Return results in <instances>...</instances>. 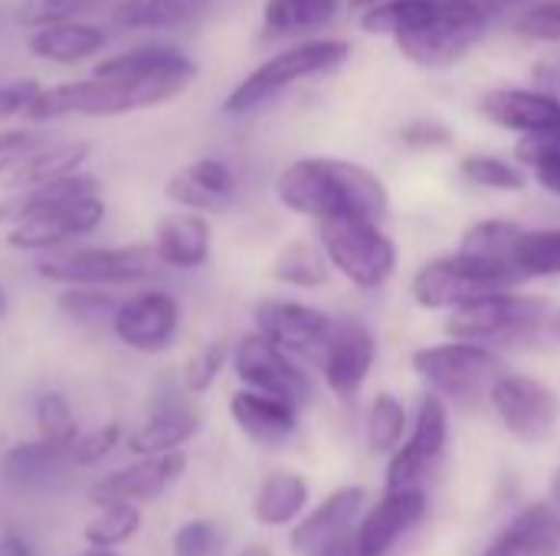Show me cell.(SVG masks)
<instances>
[{
    "instance_id": "obj_1",
    "label": "cell",
    "mask_w": 560,
    "mask_h": 556,
    "mask_svg": "<svg viewBox=\"0 0 560 556\" xmlns=\"http://www.w3.org/2000/svg\"><path fill=\"white\" fill-rule=\"evenodd\" d=\"M489 16L472 0H381L361 13V29L390 36L397 49L427 69L459 62L486 33Z\"/></svg>"
},
{
    "instance_id": "obj_2",
    "label": "cell",
    "mask_w": 560,
    "mask_h": 556,
    "mask_svg": "<svg viewBox=\"0 0 560 556\" xmlns=\"http://www.w3.org/2000/svg\"><path fill=\"white\" fill-rule=\"evenodd\" d=\"M276 197L285 210L315 223L338 216H368L381 223L390 213V193L384 180L364 164L341 157L292 161L276 177Z\"/></svg>"
},
{
    "instance_id": "obj_3",
    "label": "cell",
    "mask_w": 560,
    "mask_h": 556,
    "mask_svg": "<svg viewBox=\"0 0 560 556\" xmlns=\"http://www.w3.org/2000/svg\"><path fill=\"white\" fill-rule=\"evenodd\" d=\"M197 72L161 75V79H75L59 85H43L33 108L23 115L33 125H46L56 118L82 115V118H115L154 105H167L194 85Z\"/></svg>"
},
{
    "instance_id": "obj_4",
    "label": "cell",
    "mask_w": 560,
    "mask_h": 556,
    "mask_svg": "<svg viewBox=\"0 0 560 556\" xmlns=\"http://www.w3.org/2000/svg\"><path fill=\"white\" fill-rule=\"evenodd\" d=\"M348 59H351V43H345V39H305V43H295V46L276 52L272 59H266L262 66H256L223 98V111L226 115H253L262 105H269L272 98H279L285 88H292L295 82L328 75V72L341 69Z\"/></svg>"
},
{
    "instance_id": "obj_5",
    "label": "cell",
    "mask_w": 560,
    "mask_h": 556,
    "mask_svg": "<svg viewBox=\"0 0 560 556\" xmlns=\"http://www.w3.org/2000/svg\"><path fill=\"white\" fill-rule=\"evenodd\" d=\"M158 269L151 242L131 246H75L36 262V275L62 288H121L151 279Z\"/></svg>"
},
{
    "instance_id": "obj_6",
    "label": "cell",
    "mask_w": 560,
    "mask_h": 556,
    "mask_svg": "<svg viewBox=\"0 0 560 556\" xmlns=\"http://www.w3.org/2000/svg\"><path fill=\"white\" fill-rule=\"evenodd\" d=\"M322 226V249L335 272H341L351 285L374 292L390 282L397 269V246L381 229L377 220L368 216H338Z\"/></svg>"
},
{
    "instance_id": "obj_7",
    "label": "cell",
    "mask_w": 560,
    "mask_h": 556,
    "mask_svg": "<svg viewBox=\"0 0 560 556\" xmlns=\"http://www.w3.org/2000/svg\"><path fill=\"white\" fill-rule=\"evenodd\" d=\"M410 360H413V370L420 374V380L430 387V393H436L450 403H463V406L489 397L495 377L505 374V364L492 347L466 344V341L420 347V351H413Z\"/></svg>"
},
{
    "instance_id": "obj_8",
    "label": "cell",
    "mask_w": 560,
    "mask_h": 556,
    "mask_svg": "<svg viewBox=\"0 0 560 556\" xmlns=\"http://www.w3.org/2000/svg\"><path fill=\"white\" fill-rule=\"evenodd\" d=\"M505 292H515L509 279L459 252L430 259L427 265H420V272L410 282V295L423 311H450V315Z\"/></svg>"
},
{
    "instance_id": "obj_9",
    "label": "cell",
    "mask_w": 560,
    "mask_h": 556,
    "mask_svg": "<svg viewBox=\"0 0 560 556\" xmlns=\"http://www.w3.org/2000/svg\"><path fill=\"white\" fill-rule=\"evenodd\" d=\"M551 305L538 295H492L469 308H459L446 321V334L466 344H499V341H522L532 331L548 328Z\"/></svg>"
},
{
    "instance_id": "obj_10",
    "label": "cell",
    "mask_w": 560,
    "mask_h": 556,
    "mask_svg": "<svg viewBox=\"0 0 560 556\" xmlns=\"http://www.w3.org/2000/svg\"><path fill=\"white\" fill-rule=\"evenodd\" d=\"M489 403L505 433L525 446L548 442L560 426V393L528 374H499L489 390Z\"/></svg>"
},
{
    "instance_id": "obj_11",
    "label": "cell",
    "mask_w": 560,
    "mask_h": 556,
    "mask_svg": "<svg viewBox=\"0 0 560 556\" xmlns=\"http://www.w3.org/2000/svg\"><path fill=\"white\" fill-rule=\"evenodd\" d=\"M236 380L243 383V390H256L266 397H276L295 410L312 403V380L302 370V364L295 357H289L282 347H276L269 338H262L259 331L243 334L233 344V360H230Z\"/></svg>"
},
{
    "instance_id": "obj_12",
    "label": "cell",
    "mask_w": 560,
    "mask_h": 556,
    "mask_svg": "<svg viewBox=\"0 0 560 556\" xmlns=\"http://www.w3.org/2000/svg\"><path fill=\"white\" fill-rule=\"evenodd\" d=\"M446 442H450V406L443 397L427 393L417 406L404 446L387 462L384 492H410V488L423 492V482L436 472V465L446 456Z\"/></svg>"
},
{
    "instance_id": "obj_13",
    "label": "cell",
    "mask_w": 560,
    "mask_h": 556,
    "mask_svg": "<svg viewBox=\"0 0 560 556\" xmlns=\"http://www.w3.org/2000/svg\"><path fill=\"white\" fill-rule=\"evenodd\" d=\"M253 318H256V331L262 338H269L289 357L308 360L318 367H322L328 344L335 338V328H338V321L331 315H325L322 308H312V305L292 301V298H266L256 305Z\"/></svg>"
},
{
    "instance_id": "obj_14",
    "label": "cell",
    "mask_w": 560,
    "mask_h": 556,
    "mask_svg": "<svg viewBox=\"0 0 560 556\" xmlns=\"http://www.w3.org/2000/svg\"><path fill=\"white\" fill-rule=\"evenodd\" d=\"M180 324H184L180 301L164 288H144L131 298H121L112 318V334L128 351L164 354L174 347Z\"/></svg>"
},
{
    "instance_id": "obj_15",
    "label": "cell",
    "mask_w": 560,
    "mask_h": 556,
    "mask_svg": "<svg viewBox=\"0 0 560 556\" xmlns=\"http://www.w3.org/2000/svg\"><path fill=\"white\" fill-rule=\"evenodd\" d=\"M184 472H187V456L184 452L135 459L125 469H115L108 475H98L89 485V501L95 508L158 501L161 495H167V488H174L180 482Z\"/></svg>"
},
{
    "instance_id": "obj_16",
    "label": "cell",
    "mask_w": 560,
    "mask_h": 556,
    "mask_svg": "<svg viewBox=\"0 0 560 556\" xmlns=\"http://www.w3.org/2000/svg\"><path fill=\"white\" fill-rule=\"evenodd\" d=\"M105 220V200L98 193L82 197L69 206H59L52 213L30 216L7 229V246L16 252H59L72 239L92 236Z\"/></svg>"
},
{
    "instance_id": "obj_17",
    "label": "cell",
    "mask_w": 560,
    "mask_h": 556,
    "mask_svg": "<svg viewBox=\"0 0 560 556\" xmlns=\"http://www.w3.org/2000/svg\"><path fill=\"white\" fill-rule=\"evenodd\" d=\"M427 492H384V498L364 511L361 524L354 528V551L358 556H387L423 518H427Z\"/></svg>"
},
{
    "instance_id": "obj_18",
    "label": "cell",
    "mask_w": 560,
    "mask_h": 556,
    "mask_svg": "<svg viewBox=\"0 0 560 556\" xmlns=\"http://www.w3.org/2000/svg\"><path fill=\"white\" fill-rule=\"evenodd\" d=\"M368 492L364 488H338L315 511H308L289 534V544L299 556H322L335 541L354 534L364 518Z\"/></svg>"
},
{
    "instance_id": "obj_19",
    "label": "cell",
    "mask_w": 560,
    "mask_h": 556,
    "mask_svg": "<svg viewBox=\"0 0 560 556\" xmlns=\"http://www.w3.org/2000/svg\"><path fill=\"white\" fill-rule=\"evenodd\" d=\"M377 360V338L361 321H338L328 354L322 360L325 387L338 400H354Z\"/></svg>"
},
{
    "instance_id": "obj_20",
    "label": "cell",
    "mask_w": 560,
    "mask_h": 556,
    "mask_svg": "<svg viewBox=\"0 0 560 556\" xmlns=\"http://www.w3.org/2000/svg\"><path fill=\"white\" fill-rule=\"evenodd\" d=\"M240 190L236 170L220 157H197L174 170L164 184V197L187 213H220L233 203Z\"/></svg>"
},
{
    "instance_id": "obj_21",
    "label": "cell",
    "mask_w": 560,
    "mask_h": 556,
    "mask_svg": "<svg viewBox=\"0 0 560 556\" xmlns=\"http://www.w3.org/2000/svg\"><path fill=\"white\" fill-rule=\"evenodd\" d=\"M151 249L158 265L177 269V272H194L203 269L213 256V226L203 213H164L154 223Z\"/></svg>"
},
{
    "instance_id": "obj_22",
    "label": "cell",
    "mask_w": 560,
    "mask_h": 556,
    "mask_svg": "<svg viewBox=\"0 0 560 556\" xmlns=\"http://www.w3.org/2000/svg\"><path fill=\"white\" fill-rule=\"evenodd\" d=\"M479 111L492 125L525 138L560 131V98L538 88H492L482 95Z\"/></svg>"
},
{
    "instance_id": "obj_23",
    "label": "cell",
    "mask_w": 560,
    "mask_h": 556,
    "mask_svg": "<svg viewBox=\"0 0 560 556\" xmlns=\"http://www.w3.org/2000/svg\"><path fill=\"white\" fill-rule=\"evenodd\" d=\"M200 433V413L187 406L184 400H161L148 413V419L125 436V446L135 459L167 456L180 452L187 442H194Z\"/></svg>"
},
{
    "instance_id": "obj_24",
    "label": "cell",
    "mask_w": 560,
    "mask_h": 556,
    "mask_svg": "<svg viewBox=\"0 0 560 556\" xmlns=\"http://www.w3.org/2000/svg\"><path fill=\"white\" fill-rule=\"evenodd\" d=\"M72 465L69 449L49 446L43 439L13 442L0 459V482L16 495H33L59 482Z\"/></svg>"
},
{
    "instance_id": "obj_25",
    "label": "cell",
    "mask_w": 560,
    "mask_h": 556,
    "mask_svg": "<svg viewBox=\"0 0 560 556\" xmlns=\"http://www.w3.org/2000/svg\"><path fill=\"white\" fill-rule=\"evenodd\" d=\"M230 416L236 429L262 449H279L299 433V410L256 390H236L230 397Z\"/></svg>"
},
{
    "instance_id": "obj_26",
    "label": "cell",
    "mask_w": 560,
    "mask_h": 556,
    "mask_svg": "<svg viewBox=\"0 0 560 556\" xmlns=\"http://www.w3.org/2000/svg\"><path fill=\"white\" fill-rule=\"evenodd\" d=\"M482 556H560V514L551 501L522 508Z\"/></svg>"
},
{
    "instance_id": "obj_27",
    "label": "cell",
    "mask_w": 560,
    "mask_h": 556,
    "mask_svg": "<svg viewBox=\"0 0 560 556\" xmlns=\"http://www.w3.org/2000/svg\"><path fill=\"white\" fill-rule=\"evenodd\" d=\"M108 46V33L98 23H85V20H66L46 29L30 33L26 49L30 56L43 59V62H56V66H75L85 59L102 56V49Z\"/></svg>"
},
{
    "instance_id": "obj_28",
    "label": "cell",
    "mask_w": 560,
    "mask_h": 556,
    "mask_svg": "<svg viewBox=\"0 0 560 556\" xmlns=\"http://www.w3.org/2000/svg\"><path fill=\"white\" fill-rule=\"evenodd\" d=\"M180 72H197V62L180 46L141 43V46H131V49L98 59L92 75H98V79H161V75H180Z\"/></svg>"
},
{
    "instance_id": "obj_29",
    "label": "cell",
    "mask_w": 560,
    "mask_h": 556,
    "mask_svg": "<svg viewBox=\"0 0 560 556\" xmlns=\"http://www.w3.org/2000/svg\"><path fill=\"white\" fill-rule=\"evenodd\" d=\"M89 157H92V144L89 141L43 144V147H36L26 161H20L10 170L7 187H10V193H23V190H36V187L66 180L72 174H82Z\"/></svg>"
},
{
    "instance_id": "obj_30",
    "label": "cell",
    "mask_w": 560,
    "mask_h": 556,
    "mask_svg": "<svg viewBox=\"0 0 560 556\" xmlns=\"http://www.w3.org/2000/svg\"><path fill=\"white\" fill-rule=\"evenodd\" d=\"M522 233H525V226H518L512 220H482L466 229V236L459 242V256L499 272L502 279H509L518 288L522 279L515 272V246H518Z\"/></svg>"
},
{
    "instance_id": "obj_31",
    "label": "cell",
    "mask_w": 560,
    "mask_h": 556,
    "mask_svg": "<svg viewBox=\"0 0 560 556\" xmlns=\"http://www.w3.org/2000/svg\"><path fill=\"white\" fill-rule=\"evenodd\" d=\"M308 501H312V488H308L305 475L272 472V475H266V482L259 485V492L253 498V518H256V524H262L269 531L292 528L302 521Z\"/></svg>"
},
{
    "instance_id": "obj_32",
    "label": "cell",
    "mask_w": 560,
    "mask_h": 556,
    "mask_svg": "<svg viewBox=\"0 0 560 556\" xmlns=\"http://www.w3.org/2000/svg\"><path fill=\"white\" fill-rule=\"evenodd\" d=\"M98 193V180L92 174H72L66 180H56V184H46V187H36V190H23V193H10L7 200H0V223L3 226H16L30 216H39V213H52L59 206H69L82 197H92Z\"/></svg>"
},
{
    "instance_id": "obj_33",
    "label": "cell",
    "mask_w": 560,
    "mask_h": 556,
    "mask_svg": "<svg viewBox=\"0 0 560 556\" xmlns=\"http://www.w3.org/2000/svg\"><path fill=\"white\" fill-rule=\"evenodd\" d=\"M213 0H118L112 10V23L118 29L144 33V29H174L200 20Z\"/></svg>"
},
{
    "instance_id": "obj_34",
    "label": "cell",
    "mask_w": 560,
    "mask_h": 556,
    "mask_svg": "<svg viewBox=\"0 0 560 556\" xmlns=\"http://www.w3.org/2000/svg\"><path fill=\"white\" fill-rule=\"evenodd\" d=\"M338 0H266L262 29L269 36H299L335 20Z\"/></svg>"
},
{
    "instance_id": "obj_35",
    "label": "cell",
    "mask_w": 560,
    "mask_h": 556,
    "mask_svg": "<svg viewBox=\"0 0 560 556\" xmlns=\"http://www.w3.org/2000/svg\"><path fill=\"white\" fill-rule=\"evenodd\" d=\"M410 413L407 406L394 397V393H377L371 410H368V423H364V436H368V449L374 456H394L407 433H410Z\"/></svg>"
},
{
    "instance_id": "obj_36",
    "label": "cell",
    "mask_w": 560,
    "mask_h": 556,
    "mask_svg": "<svg viewBox=\"0 0 560 556\" xmlns=\"http://www.w3.org/2000/svg\"><path fill=\"white\" fill-rule=\"evenodd\" d=\"M331 262L322 246L312 242H289L272 259V279L292 288H322L328 282Z\"/></svg>"
},
{
    "instance_id": "obj_37",
    "label": "cell",
    "mask_w": 560,
    "mask_h": 556,
    "mask_svg": "<svg viewBox=\"0 0 560 556\" xmlns=\"http://www.w3.org/2000/svg\"><path fill=\"white\" fill-rule=\"evenodd\" d=\"M121 298L108 288H62L56 308L75 328H112Z\"/></svg>"
},
{
    "instance_id": "obj_38",
    "label": "cell",
    "mask_w": 560,
    "mask_h": 556,
    "mask_svg": "<svg viewBox=\"0 0 560 556\" xmlns=\"http://www.w3.org/2000/svg\"><path fill=\"white\" fill-rule=\"evenodd\" d=\"M515 272L522 282L560 275V229H525L515 246Z\"/></svg>"
},
{
    "instance_id": "obj_39",
    "label": "cell",
    "mask_w": 560,
    "mask_h": 556,
    "mask_svg": "<svg viewBox=\"0 0 560 556\" xmlns=\"http://www.w3.org/2000/svg\"><path fill=\"white\" fill-rule=\"evenodd\" d=\"M138 531H141V508L138 505H108V508H98V514L85 524L82 537L89 547L118 551L121 544L135 541Z\"/></svg>"
},
{
    "instance_id": "obj_40",
    "label": "cell",
    "mask_w": 560,
    "mask_h": 556,
    "mask_svg": "<svg viewBox=\"0 0 560 556\" xmlns=\"http://www.w3.org/2000/svg\"><path fill=\"white\" fill-rule=\"evenodd\" d=\"M33 419H36V439L59 446V449H72L79 433V419L69 406V400L59 390H46L39 393L36 406H33Z\"/></svg>"
},
{
    "instance_id": "obj_41",
    "label": "cell",
    "mask_w": 560,
    "mask_h": 556,
    "mask_svg": "<svg viewBox=\"0 0 560 556\" xmlns=\"http://www.w3.org/2000/svg\"><path fill=\"white\" fill-rule=\"evenodd\" d=\"M459 170L469 184L486 187V190H499V193H522L528 187V174L495 154H466L459 161Z\"/></svg>"
},
{
    "instance_id": "obj_42",
    "label": "cell",
    "mask_w": 560,
    "mask_h": 556,
    "mask_svg": "<svg viewBox=\"0 0 560 556\" xmlns=\"http://www.w3.org/2000/svg\"><path fill=\"white\" fill-rule=\"evenodd\" d=\"M230 360H233V344H230L226 338H217V341L203 344V347L184 364V370H180V387H184V393H190V397L207 393V390L220 380V374L226 370Z\"/></svg>"
},
{
    "instance_id": "obj_43",
    "label": "cell",
    "mask_w": 560,
    "mask_h": 556,
    "mask_svg": "<svg viewBox=\"0 0 560 556\" xmlns=\"http://www.w3.org/2000/svg\"><path fill=\"white\" fill-rule=\"evenodd\" d=\"M515 154L528 170H535L541 187H548L551 193L560 197V131L522 138Z\"/></svg>"
},
{
    "instance_id": "obj_44",
    "label": "cell",
    "mask_w": 560,
    "mask_h": 556,
    "mask_svg": "<svg viewBox=\"0 0 560 556\" xmlns=\"http://www.w3.org/2000/svg\"><path fill=\"white\" fill-rule=\"evenodd\" d=\"M121 442H125V429H121L118 423L95 426V429L82 433V436L75 439V446L69 449L72 465H75V469H95V465H102Z\"/></svg>"
},
{
    "instance_id": "obj_45",
    "label": "cell",
    "mask_w": 560,
    "mask_h": 556,
    "mask_svg": "<svg viewBox=\"0 0 560 556\" xmlns=\"http://www.w3.org/2000/svg\"><path fill=\"white\" fill-rule=\"evenodd\" d=\"M220 547H223V534L207 518L184 521L171 537V554L174 556H217Z\"/></svg>"
},
{
    "instance_id": "obj_46",
    "label": "cell",
    "mask_w": 560,
    "mask_h": 556,
    "mask_svg": "<svg viewBox=\"0 0 560 556\" xmlns=\"http://www.w3.org/2000/svg\"><path fill=\"white\" fill-rule=\"evenodd\" d=\"M515 36L525 43H560V0H535L515 20Z\"/></svg>"
},
{
    "instance_id": "obj_47",
    "label": "cell",
    "mask_w": 560,
    "mask_h": 556,
    "mask_svg": "<svg viewBox=\"0 0 560 556\" xmlns=\"http://www.w3.org/2000/svg\"><path fill=\"white\" fill-rule=\"evenodd\" d=\"M85 3L89 0H20L16 10H13V20L36 33V29L72 20Z\"/></svg>"
},
{
    "instance_id": "obj_48",
    "label": "cell",
    "mask_w": 560,
    "mask_h": 556,
    "mask_svg": "<svg viewBox=\"0 0 560 556\" xmlns=\"http://www.w3.org/2000/svg\"><path fill=\"white\" fill-rule=\"evenodd\" d=\"M43 85L36 79H10L0 82V121L3 118H23L33 102L39 98Z\"/></svg>"
},
{
    "instance_id": "obj_49",
    "label": "cell",
    "mask_w": 560,
    "mask_h": 556,
    "mask_svg": "<svg viewBox=\"0 0 560 556\" xmlns=\"http://www.w3.org/2000/svg\"><path fill=\"white\" fill-rule=\"evenodd\" d=\"M36 147H43L39 144V134L30 131V128H7V131H0V174L13 170Z\"/></svg>"
},
{
    "instance_id": "obj_50",
    "label": "cell",
    "mask_w": 560,
    "mask_h": 556,
    "mask_svg": "<svg viewBox=\"0 0 560 556\" xmlns=\"http://www.w3.org/2000/svg\"><path fill=\"white\" fill-rule=\"evenodd\" d=\"M404 144L417 147V151H427V147H446L453 141L450 128H443L440 121H410L404 131H400Z\"/></svg>"
},
{
    "instance_id": "obj_51",
    "label": "cell",
    "mask_w": 560,
    "mask_h": 556,
    "mask_svg": "<svg viewBox=\"0 0 560 556\" xmlns=\"http://www.w3.org/2000/svg\"><path fill=\"white\" fill-rule=\"evenodd\" d=\"M0 556H33V551L16 531H3L0 534Z\"/></svg>"
},
{
    "instance_id": "obj_52",
    "label": "cell",
    "mask_w": 560,
    "mask_h": 556,
    "mask_svg": "<svg viewBox=\"0 0 560 556\" xmlns=\"http://www.w3.org/2000/svg\"><path fill=\"white\" fill-rule=\"evenodd\" d=\"M489 20L495 16V13H502V10H509V7H518V3H525V0H472Z\"/></svg>"
},
{
    "instance_id": "obj_53",
    "label": "cell",
    "mask_w": 560,
    "mask_h": 556,
    "mask_svg": "<svg viewBox=\"0 0 560 556\" xmlns=\"http://www.w3.org/2000/svg\"><path fill=\"white\" fill-rule=\"evenodd\" d=\"M322 556H358V551H354V534H348V537H341V541H335L328 551Z\"/></svg>"
},
{
    "instance_id": "obj_54",
    "label": "cell",
    "mask_w": 560,
    "mask_h": 556,
    "mask_svg": "<svg viewBox=\"0 0 560 556\" xmlns=\"http://www.w3.org/2000/svg\"><path fill=\"white\" fill-rule=\"evenodd\" d=\"M236 556H276V554H272V547H266V544H249V547H243Z\"/></svg>"
},
{
    "instance_id": "obj_55",
    "label": "cell",
    "mask_w": 560,
    "mask_h": 556,
    "mask_svg": "<svg viewBox=\"0 0 560 556\" xmlns=\"http://www.w3.org/2000/svg\"><path fill=\"white\" fill-rule=\"evenodd\" d=\"M555 508H558V514H560V469L555 472V478H551V498H548Z\"/></svg>"
},
{
    "instance_id": "obj_56",
    "label": "cell",
    "mask_w": 560,
    "mask_h": 556,
    "mask_svg": "<svg viewBox=\"0 0 560 556\" xmlns=\"http://www.w3.org/2000/svg\"><path fill=\"white\" fill-rule=\"evenodd\" d=\"M548 331H551V338L560 344V311L558 315H551V321H548Z\"/></svg>"
},
{
    "instance_id": "obj_57",
    "label": "cell",
    "mask_w": 560,
    "mask_h": 556,
    "mask_svg": "<svg viewBox=\"0 0 560 556\" xmlns=\"http://www.w3.org/2000/svg\"><path fill=\"white\" fill-rule=\"evenodd\" d=\"M75 556H118L115 551H98V547H85V551H79Z\"/></svg>"
},
{
    "instance_id": "obj_58",
    "label": "cell",
    "mask_w": 560,
    "mask_h": 556,
    "mask_svg": "<svg viewBox=\"0 0 560 556\" xmlns=\"http://www.w3.org/2000/svg\"><path fill=\"white\" fill-rule=\"evenodd\" d=\"M3 311H7V292L0 288V318H3Z\"/></svg>"
}]
</instances>
